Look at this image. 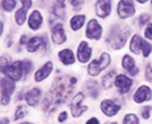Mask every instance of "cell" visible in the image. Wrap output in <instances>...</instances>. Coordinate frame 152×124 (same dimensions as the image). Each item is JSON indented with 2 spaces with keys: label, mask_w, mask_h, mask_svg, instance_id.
<instances>
[{
  "label": "cell",
  "mask_w": 152,
  "mask_h": 124,
  "mask_svg": "<svg viewBox=\"0 0 152 124\" xmlns=\"http://www.w3.org/2000/svg\"><path fill=\"white\" fill-rule=\"evenodd\" d=\"M85 25V16L84 14H75L70 20V27L74 31H79Z\"/></svg>",
  "instance_id": "21"
},
{
  "label": "cell",
  "mask_w": 152,
  "mask_h": 124,
  "mask_svg": "<svg viewBox=\"0 0 152 124\" xmlns=\"http://www.w3.org/2000/svg\"><path fill=\"white\" fill-rule=\"evenodd\" d=\"M41 100V89L40 88H31L28 92L25 93V101L28 106L35 107L40 103Z\"/></svg>",
  "instance_id": "16"
},
{
  "label": "cell",
  "mask_w": 152,
  "mask_h": 124,
  "mask_svg": "<svg viewBox=\"0 0 152 124\" xmlns=\"http://www.w3.org/2000/svg\"><path fill=\"white\" fill-rule=\"evenodd\" d=\"M152 100V88L148 87L146 84L139 85L138 89L135 91V93L133 95V101L135 103H143L148 102Z\"/></svg>",
  "instance_id": "8"
},
{
  "label": "cell",
  "mask_w": 152,
  "mask_h": 124,
  "mask_svg": "<svg viewBox=\"0 0 152 124\" xmlns=\"http://www.w3.org/2000/svg\"><path fill=\"white\" fill-rule=\"evenodd\" d=\"M134 14H135V7L133 1H130V0H121V1L117 3V16L121 20L130 18Z\"/></svg>",
  "instance_id": "6"
},
{
  "label": "cell",
  "mask_w": 152,
  "mask_h": 124,
  "mask_svg": "<svg viewBox=\"0 0 152 124\" xmlns=\"http://www.w3.org/2000/svg\"><path fill=\"white\" fill-rule=\"evenodd\" d=\"M58 58H59V61L62 62L63 65H66V66L74 65V63H75V59H76L74 52H72L70 48H64V49L59 51V52H58Z\"/></svg>",
  "instance_id": "19"
},
{
  "label": "cell",
  "mask_w": 152,
  "mask_h": 124,
  "mask_svg": "<svg viewBox=\"0 0 152 124\" xmlns=\"http://www.w3.org/2000/svg\"><path fill=\"white\" fill-rule=\"evenodd\" d=\"M28 36L27 35H22L21 36V39H20V44H21V45H25V44H27L28 43Z\"/></svg>",
  "instance_id": "37"
},
{
  "label": "cell",
  "mask_w": 152,
  "mask_h": 124,
  "mask_svg": "<svg viewBox=\"0 0 152 124\" xmlns=\"http://www.w3.org/2000/svg\"><path fill=\"white\" fill-rule=\"evenodd\" d=\"M151 54H152V43L144 39L143 48H142V56H143L144 58H148Z\"/></svg>",
  "instance_id": "28"
},
{
  "label": "cell",
  "mask_w": 152,
  "mask_h": 124,
  "mask_svg": "<svg viewBox=\"0 0 152 124\" xmlns=\"http://www.w3.org/2000/svg\"><path fill=\"white\" fill-rule=\"evenodd\" d=\"M92 48L88 44V41H80L77 47V52H76V57H77V61L80 63H88L92 58Z\"/></svg>",
  "instance_id": "10"
},
{
  "label": "cell",
  "mask_w": 152,
  "mask_h": 124,
  "mask_svg": "<svg viewBox=\"0 0 152 124\" xmlns=\"http://www.w3.org/2000/svg\"><path fill=\"white\" fill-rule=\"evenodd\" d=\"M123 124H140V123H139L138 116L135 114H133V112H129V114H126L124 116Z\"/></svg>",
  "instance_id": "27"
},
{
  "label": "cell",
  "mask_w": 152,
  "mask_h": 124,
  "mask_svg": "<svg viewBox=\"0 0 152 124\" xmlns=\"http://www.w3.org/2000/svg\"><path fill=\"white\" fill-rule=\"evenodd\" d=\"M120 110H121V106L119 103H116L115 101H112V100L106 98V100H103L101 102V111L103 112L106 116H108V118L115 116Z\"/></svg>",
  "instance_id": "12"
},
{
  "label": "cell",
  "mask_w": 152,
  "mask_h": 124,
  "mask_svg": "<svg viewBox=\"0 0 152 124\" xmlns=\"http://www.w3.org/2000/svg\"><path fill=\"white\" fill-rule=\"evenodd\" d=\"M151 14L150 13H142L140 16L138 17V25L139 27H142V26H148L151 23Z\"/></svg>",
  "instance_id": "29"
},
{
  "label": "cell",
  "mask_w": 152,
  "mask_h": 124,
  "mask_svg": "<svg viewBox=\"0 0 152 124\" xmlns=\"http://www.w3.org/2000/svg\"><path fill=\"white\" fill-rule=\"evenodd\" d=\"M108 124H119V123H116V122H112V123H108Z\"/></svg>",
  "instance_id": "40"
},
{
  "label": "cell",
  "mask_w": 152,
  "mask_h": 124,
  "mask_svg": "<svg viewBox=\"0 0 152 124\" xmlns=\"http://www.w3.org/2000/svg\"><path fill=\"white\" fill-rule=\"evenodd\" d=\"M52 71H53V62H50V61L45 62L44 65L41 67H39V69L36 70V73L34 74V80H35L36 83H40V81L45 80V79L52 74Z\"/></svg>",
  "instance_id": "14"
},
{
  "label": "cell",
  "mask_w": 152,
  "mask_h": 124,
  "mask_svg": "<svg viewBox=\"0 0 152 124\" xmlns=\"http://www.w3.org/2000/svg\"><path fill=\"white\" fill-rule=\"evenodd\" d=\"M48 37L47 36H32L30 37L28 43L26 44V51L28 52V53H35L40 49L43 45H45V41H47Z\"/></svg>",
  "instance_id": "15"
},
{
  "label": "cell",
  "mask_w": 152,
  "mask_h": 124,
  "mask_svg": "<svg viewBox=\"0 0 152 124\" xmlns=\"http://www.w3.org/2000/svg\"><path fill=\"white\" fill-rule=\"evenodd\" d=\"M20 124H32V123H25V122H23V123H20Z\"/></svg>",
  "instance_id": "41"
},
{
  "label": "cell",
  "mask_w": 152,
  "mask_h": 124,
  "mask_svg": "<svg viewBox=\"0 0 152 124\" xmlns=\"http://www.w3.org/2000/svg\"><path fill=\"white\" fill-rule=\"evenodd\" d=\"M143 43H144V39L139 35V34H135V35H133L132 39H130V43H129V48H130V52H133L134 54L142 53Z\"/></svg>",
  "instance_id": "20"
},
{
  "label": "cell",
  "mask_w": 152,
  "mask_h": 124,
  "mask_svg": "<svg viewBox=\"0 0 152 124\" xmlns=\"http://www.w3.org/2000/svg\"><path fill=\"white\" fill-rule=\"evenodd\" d=\"M4 75L7 78H9L10 80H13L14 83L20 81L22 79V76L25 75V73H23V61H20V59H18V61H14L13 63H10Z\"/></svg>",
  "instance_id": "3"
},
{
  "label": "cell",
  "mask_w": 152,
  "mask_h": 124,
  "mask_svg": "<svg viewBox=\"0 0 152 124\" xmlns=\"http://www.w3.org/2000/svg\"><path fill=\"white\" fill-rule=\"evenodd\" d=\"M144 39L148 41H152V23L144 27Z\"/></svg>",
  "instance_id": "33"
},
{
  "label": "cell",
  "mask_w": 152,
  "mask_h": 124,
  "mask_svg": "<svg viewBox=\"0 0 152 124\" xmlns=\"http://www.w3.org/2000/svg\"><path fill=\"white\" fill-rule=\"evenodd\" d=\"M85 124H101V122H99V119H97V118H90V119H88L86 120V123Z\"/></svg>",
  "instance_id": "36"
},
{
  "label": "cell",
  "mask_w": 152,
  "mask_h": 124,
  "mask_svg": "<svg viewBox=\"0 0 152 124\" xmlns=\"http://www.w3.org/2000/svg\"><path fill=\"white\" fill-rule=\"evenodd\" d=\"M144 79L152 84V65H150V63H147L146 69H144Z\"/></svg>",
  "instance_id": "31"
},
{
  "label": "cell",
  "mask_w": 152,
  "mask_h": 124,
  "mask_svg": "<svg viewBox=\"0 0 152 124\" xmlns=\"http://www.w3.org/2000/svg\"><path fill=\"white\" fill-rule=\"evenodd\" d=\"M110 63H111V56H110V53L102 52L99 58L93 59V61L89 63L86 71H88V74L90 76H97V75H99L103 70L107 69L110 66Z\"/></svg>",
  "instance_id": "2"
},
{
  "label": "cell",
  "mask_w": 152,
  "mask_h": 124,
  "mask_svg": "<svg viewBox=\"0 0 152 124\" xmlns=\"http://www.w3.org/2000/svg\"><path fill=\"white\" fill-rule=\"evenodd\" d=\"M130 35V29L125 25H113L110 30L106 41L110 44L113 49H121L128 40V36Z\"/></svg>",
  "instance_id": "1"
},
{
  "label": "cell",
  "mask_w": 152,
  "mask_h": 124,
  "mask_svg": "<svg viewBox=\"0 0 152 124\" xmlns=\"http://www.w3.org/2000/svg\"><path fill=\"white\" fill-rule=\"evenodd\" d=\"M67 40V35L64 31V27L61 22H57L52 26V41L56 45H61Z\"/></svg>",
  "instance_id": "11"
},
{
  "label": "cell",
  "mask_w": 152,
  "mask_h": 124,
  "mask_svg": "<svg viewBox=\"0 0 152 124\" xmlns=\"http://www.w3.org/2000/svg\"><path fill=\"white\" fill-rule=\"evenodd\" d=\"M84 98H85V95L83 92H79L77 95H75V97L72 98V101H71V114H72L74 118H79V116H81L86 110H88V106L81 105Z\"/></svg>",
  "instance_id": "5"
},
{
  "label": "cell",
  "mask_w": 152,
  "mask_h": 124,
  "mask_svg": "<svg viewBox=\"0 0 152 124\" xmlns=\"http://www.w3.org/2000/svg\"><path fill=\"white\" fill-rule=\"evenodd\" d=\"M31 69H32V62L30 59H25L23 61V73H25V76L31 73Z\"/></svg>",
  "instance_id": "32"
},
{
  "label": "cell",
  "mask_w": 152,
  "mask_h": 124,
  "mask_svg": "<svg viewBox=\"0 0 152 124\" xmlns=\"http://www.w3.org/2000/svg\"><path fill=\"white\" fill-rule=\"evenodd\" d=\"M133 84H134L133 79L125 74H119L115 79V87L120 95H126V93H129V91H130L133 87Z\"/></svg>",
  "instance_id": "7"
},
{
  "label": "cell",
  "mask_w": 152,
  "mask_h": 124,
  "mask_svg": "<svg viewBox=\"0 0 152 124\" xmlns=\"http://www.w3.org/2000/svg\"><path fill=\"white\" fill-rule=\"evenodd\" d=\"M94 9H96V14L98 17L106 18L111 14L112 1L111 0H98L94 4Z\"/></svg>",
  "instance_id": "13"
},
{
  "label": "cell",
  "mask_w": 152,
  "mask_h": 124,
  "mask_svg": "<svg viewBox=\"0 0 152 124\" xmlns=\"http://www.w3.org/2000/svg\"><path fill=\"white\" fill-rule=\"evenodd\" d=\"M18 3L16 0H3L1 1V9L4 12H12L14 10V8H17Z\"/></svg>",
  "instance_id": "26"
},
{
  "label": "cell",
  "mask_w": 152,
  "mask_h": 124,
  "mask_svg": "<svg viewBox=\"0 0 152 124\" xmlns=\"http://www.w3.org/2000/svg\"><path fill=\"white\" fill-rule=\"evenodd\" d=\"M116 71L112 70L110 71V73H107L104 75L103 78H102V85H103L104 89H110L112 87V85H115V79H116Z\"/></svg>",
  "instance_id": "23"
},
{
  "label": "cell",
  "mask_w": 152,
  "mask_h": 124,
  "mask_svg": "<svg viewBox=\"0 0 152 124\" xmlns=\"http://www.w3.org/2000/svg\"><path fill=\"white\" fill-rule=\"evenodd\" d=\"M14 91H16V83L7 76L1 79V93H7V95L12 96Z\"/></svg>",
  "instance_id": "22"
},
{
  "label": "cell",
  "mask_w": 152,
  "mask_h": 124,
  "mask_svg": "<svg viewBox=\"0 0 152 124\" xmlns=\"http://www.w3.org/2000/svg\"><path fill=\"white\" fill-rule=\"evenodd\" d=\"M9 101H10V96L7 95V93H1V105L3 106L9 105Z\"/></svg>",
  "instance_id": "34"
},
{
  "label": "cell",
  "mask_w": 152,
  "mask_h": 124,
  "mask_svg": "<svg viewBox=\"0 0 152 124\" xmlns=\"http://www.w3.org/2000/svg\"><path fill=\"white\" fill-rule=\"evenodd\" d=\"M68 118V114H67V111H62L61 114L58 115V122L59 123H63V122H66Z\"/></svg>",
  "instance_id": "35"
},
{
  "label": "cell",
  "mask_w": 152,
  "mask_h": 124,
  "mask_svg": "<svg viewBox=\"0 0 152 124\" xmlns=\"http://www.w3.org/2000/svg\"><path fill=\"white\" fill-rule=\"evenodd\" d=\"M102 35H103V29H102L101 23L97 20L92 18V20L88 22V25H86L85 36L88 37V39H90V40L98 41L102 37Z\"/></svg>",
  "instance_id": "4"
},
{
  "label": "cell",
  "mask_w": 152,
  "mask_h": 124,
  "mask_svg": "<svg viewBox=\"0 0 152 124\" xmlns=\"http://www.w3.org/2000/svg\"><path fill=\"white\" fill-rule=\"evenodd\" d=\"M43 14H41V12L39 9H35L32 10V13L28 16V20H27V25L28 27L34 30V31H36V30H39L41 26H43Z\"/></svg>",
  "instance_id": "18"
},
{
  "label": "cell",
  "mask_w": 152,
  "mask_h": 124,
  "mask_svg": "<svg viewBox=\"0 0 152 124\" xmlns=\"http://www.w3.org/2000/svg\"><path fill=\"white\" fill-rule=\"evenodd\" d=\"M121 66H123V69L126 71L129 75H132V76H134V75H137L139 73V69L135 65L134 58H133L132 56H129V54H124L123 56V59H121Z\"/></svg>",
  "instance_id": "17"
},
{
  "label": "cell",
  "mask_w": 152,
  "mask_h": 124,
  "mask_svg": "<svg viewBox=\"0 0 152 124\" xmlns=\"http://www.w3.org/2000/svg\"><path fill=\"white\" fill-rule=\"evenodd\" d=\"M28 114V110L25 105H18L16 111H14V120H21L22 118H25Z\"/></svg>",
  "instance_id": "25"
},
{
  "label": "cell",
  "mask_w": 152,
  "mask_h": 124,
  "mask_svg": "<svg viewBox=\"0 0 152 124\" xmlns=\"http://www.w3.org/2000/svg\"><path fill=\"white\" fill-rule=\"evenodd\" d=\"M151 112H152V105H146V106H143L140 109V116H142L144 120L150 119Z\"/></svg>",
  "instance_id": "30"
},
{
  "label": "cell",
  "mask_w": 152,
  "mask_h": 124,
  "mask_svg": "<svg viewBox=\"0 0 152 124\" xmlns=\"http://www.w3.org/2000/svg\"><path fill=\"white\" fill-rule=\"evenodd\" d=\"M64 1H57L53 5L52 9V17L57 18V20H62L64 17Z\"/></svg>",
  "instance_id": "24"
},
{
  "label": "cell",
  "mask_w": 152,
  "mask_h": 124,
  "mask_svg": "<svg viewBox=\"0 0 152 124\" xmlns=\"http://www.w3.org/2000/svg\"><path fill=\"white\" fill-rule=\"evenodd\" d=\"M1 124H9V119L8 118H1Z\"/></svg>",
  "instance_id": "39"
},
{
  "label": "cell",
  "mask_w": 152,
  "mask_h": 124,
  "mask_svg": "<svg viewBox=\"0 0 152 124\" xmlns=\"http://www.w3.org/2000/svg\"><path fill=\"white\" fill-rule=\"evenodd\" d=\"M70 4H71L72 7H75V8L77 7V9H79V8H80V7L83 5V1H74V0H71Z\"/></svg>",
  "instance_id": "38"
},
{
  "label": "cell",
  "mask_w": 152,
  "mask_h": 124,
  "mask_svg": "<svg viewBox=\"0 0 152 124\" xmlns=\"http://www.w3.org/2000/svg\"><path fill=\"white\" fill-rule=\"evenodd\" d=\"M21 4H22V7L18 10H16V13H14V21H16V23L18 26L25 25L26 20H28L27 12H28V9L32 7V1L31 0H22Z\"/></svg>",
  "instance_id": "9"
}]
</instances>
